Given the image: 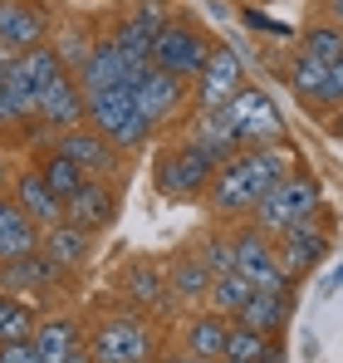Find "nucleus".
<instances>
[{
  "mask_svg": "<svg viewBox=\"0 0 343 363\" xmlns=\"http://www.w3.org/2000/svg\"><path fill=\"white\" fill-rule=\"evenodd\" d=\"M289 172H294V167H289L285 143H275V147H240V152H230L226 162L216 167L206 196H211V206H216L221 216H245V211H255V201H260L270 186H280Z\"/></svg>",
  "mask_w": 343,
  "mask_h": 363,
  "instance_id": "nucleus-1",
  "label": "nucleus"
},
{
  "mask_svg": "<svg viewBox=\"0 0 343 363\" xmlns=\"http://www.w3.org/2000/svg\"><path fill=\"white\" fill-rule=\"evenodd\" d=\"M221 113H226L230 133H235V147H275V143H285V118H280V108H275V99L265 89L240 84L221 104Z\"/></svg>",
  "mask_w": 343,
  "mask_h": 363,
  "instance_id": "nucleus-2",
  "label": "nucleus"
},
{
  "mask_svg": "<svg viewBox=\"0 0 343 363\" xmlns=\"http://www.w3.org/2000/svg\"><path fill=\"white\" fill-rule=\"evenodd\" d=\"M84 118L94 123V133H103L118 152H137V147L152 138V128H147L142 113H137V104H133V89H128V84H113V89H103V94H89Z\"/></svg>",
  "mask_w": 343,
  "mask_h": 363,
  "instance_id": "nucleus-3",
  "label": "nucleus"
},
{
  "mask_svg": "<svg viewBox=\"0 0 343 363\" xmlns=\"http://www.w3.org/2000/svg\"><path fill=\"white\" fill-rule=\"evenodd\" d=\"M319 211V182L314 177H299V172H289L280 186H270L260 201H255V226L265 231V236H280L289 226H299V221H309Z\"/></svg>",
  "mask_w": 343,
  "mask_h": 363,
  "instance_id": "nucleus-4",
  "label": "nucleus"
},
{
  "mask_svg": "<svg viewBox=\"0 0 343 363\" xmlns=\"http://www.w3.org/2000/svg\"><path fill=\"white\" fill-rule=\"evenodd\" d=\"M216 167H221V162H216L206 147H196V143L186 138L181 147H167V152L157 157L152 182H157V191L172 196V201H191V196H201V191L211 186Z\"/></svg>",
  "mask_w": 343,
  "mask_h": 363,
  "instance_id": "nucleus-5",
  "label": "nucleus"
},
{
  "mask_svg": "<svg viewBox=\"0 0 343 363\" xmlns=\"http://www.w3.org/2000/svg\"><path fill=\"white\" fill-rule=\"evenodd\" d=\"M128 89H133L137 113H142L147 128L157 133V128H167V123L181 118V104H186V94H191V79H181V74H167V69L147 64V69L128 74Z\"/></svg>",
  "mask_w": 343,
  "mask_h": 363,
  "instance_id": "nucleus-6",
  "label": "nucleus"
},
{
  "mask_svg": "<svg viewBox=\"0 0 343 363\" xmlns=\"http://www.w3.org/2000/svg\"><path fill=\"white\" fill-rule=\"evenodd\" d=\"M206 55H211V35L191 15H167V25L152 40V64L167 74H181V79H196Z\"/></svg>",
  "mask_w": 343,
  "mask_h": 363,
  "instance_id": "nucleus-7",
  "label": "nucleus"
},
{
  "mask_svg": "<svg viewBox=\"0 0 343 363\" xmlns=\"http://www.w3.org/2000/svg\"><path fill=\"white\" fill-rule=\"evenodd\" d=\"M235 245V270L250 280V290H270V295H289V280L285 270H280V260H275V236H265L260 226H245V231H235L230 236Z\"/></svg>",
  "mask_w": 343,
  "mask_h": 363,
  "instance_id": "nucleus-8",
  "label": "nucleus"
},
{
  "mask_svg": "<svg viewBox=\"0 0 343 363\" xmlns=\"http://www.w3.org/2000/svg\"><path fill=\"white\" fill-rule=\"evenodd\" d=\"M162 25H167V5H162V0H137V10H128V15L118 20V30L108 40H113V50L123 55L128 74H137V69L152 64V40H157Z\"/></svg>",
  "mask_w": 343,
  "mask_h": 363,
  "instance_id": "nucleus-9",
  "label": "nucleus"
},
{
  "mask_svg": "<svg viewBox=\"0 0 343 363\" xmlns=\"http://www.w3.org/2000/svg\"><path fill=\"white\" fill-rule=\"evenodd\" d=\"M89 359L94 363H142V359H152V334H147L142 319L118 314V319H108V324L94 334Z\"/></svg>",
  "mask_w": 343,
  "mask_h": 363,
  "instance_id": "nucleus-10",
  "label": "nucleus"
},
{
  "mask_svg": "<svg viewBox=\"0 0 343 363\" xmlns=\"http://www.w3.org/2000/svg\"><path fill=\"white\" fill-rule=\"evenodd\" d=\"M50 40V10L40 0H0V55H25Z\"/></svg>",
  "mask_w": 343,
  "mask_h": 363,
  "instance_id": "nucleus-11",
  "label": "nucleus"
},
{
  "mask_svg": "<svg viewBox=\"0 0 343 363\" xmlns=\"http://www.w3.org/2000/svg\"><path fill=\"white\" fill-rule=\"evenodd\" d=\"M240 84H245V64H240V55H235L230 45H216V40H211V55H206V64H201V74L191 79L196 108H201V113L221 108Z\"/></svg>",
  "mask_w": 343,
  "mask_h": 363,
  "instance_id": "nucleus-12",
  "label": "nucleus"
},
{
  "mask_svg": "<svg viewBox=\"0 0 343 363\" xmlns=\"http://www.w3.org/2000/svg\"><path fill=\"white\" fill-rule=\"evenodd\" d=\"M324 255H329V236L314 226V216L275 236V260H280V270H285L289 280H294V275L319 270V265H324Z\"/></svg>",
  "mask_w": 343,
  "mask_h": 363,
  "instance_id": "nucleus-13",
  "label": "nucleus"
},
{
  "mask_svg": "<svg viewBox=\"0 0 343 363\" xmlns=\"http://www.w3.org/2000/svg\"><path fill=\"white\" fill-rule=\"evenodd\" d=\"M84 108H89V99H84V89H79V79H74L69 69L55 74V79L45 84V94L35 99V118L45 123V128H55V133L79 128V123H84Z\"/></svg>",
  "mask_w": 343,
  "mask_h": 363,
  "instance_id": "nucleus-14",
  "label": "nucleus"
},
{
  "mask_svg": "<svg viewBox=\"0 0 343 363\" xmlns=\"http://www.w3.org/2000/svg\"><path fill=\"white\" fill-rule=\"evenodd\" d=\"M118 216V191L103 177H84V186L64 201V221H74L79 231H103Z\"/></svg>",
  "mask_w": 343,
  "mask_h": 363,
  "instance_id": "nucleus-15",
  "label": "nucleus"
},
{
  "mask_svg": "<svg viewBox=\"0 0 343 363\" xmlns=\"http://www.w3.org/2000/svg\"><path fill=\"white\" fill-rule=\"evenodd\" d=\"M59 152L74 157L84 167V177H108L118 167V147L103 133H94V128H64L59 133Z\"/></svg>",
  "mask_w": 343,
  "mask_h": 363,
  "instance_id": "nucleus-16",
  "label": "nucleus"
},
{
  "mask_svg": "<svg viewBox=\"0 0 343 363\" xmlns=\"http://www.w3.org/2000/svg\"><path fill=\"white\" fill-rule=\"evenodd\" d=\"M74 79H79L84 99H89V94H103V89H113V84H128V64H123V55L113 50V40H94L89 60L74 69Z\"/></svg>",
  "mask_w": 343,
  "mask_h": 363,
  "instance_id": "nucleus-17",
  "label": "nucleus"
},
{
  "mask_svg": "<svg viewBox=\"0 0 343 363\" xmlns=\"http://www.w3.org/2000/svg\"><path fill=\"white\" fill-rule=\"evenodd\" d=\"M289 314H294V295H270V290H250L245 304L230 314L235 324H245V329H255V334H280L289 324Z\"/></svg>",
  "mask_w": 343,
  "mask_h": 363,
  "instance_id": "nucleus-18",
  "label": "nucleus"
},
{
  "mask_svg": "<svg viewBox=\"0 0 343 363\" xmlns=\"http://www.w3.org/2000/svg\"><path fill=\"white\" fill-rule=\"evenodd\" d=\"M59 275H64V270H59L55 260H45L40 250H35V255H15V260H0V285H5V290H20V295L50 290Z\"/></svg>",
  "mask_w": 343,
  "mask_h": 363,
  "instance_id": "nucleus-19",
  "label": "nucleus"
},
{
  "mask_svg": "<svg viewBox=\"0 0 343 363\" xmlns=\"http://www.w3.org/2000/svg\"><path fill=\"white\" fill-rule=\"evenodd\" d=\"M226 334H230V319L216 314V309H206V314H196L186 324V354L201 363H221L226 359Z\"/></svg>",
  "mask_w": 343,
  "mask_h": 363,
  "instance_id": "nucleus-20",
  "label": "nucleus"
},
{
  "mask_svg": "<svg viewBox=\"0 0 343 363\" xmlns=\"http://www.w3.org/2000/svg\"><path fill=\"white\" fill-rule=\"evenodd\" d=\"M35 250H40V226H35L10 196H0V260L35 255Z\"/></svg>",
  "mask_w": 343,
  "mask_h": 363,
  "instance_id": "nucleus-21",
  "label": "nucleus"
},
{
  "mask_svg": "<svg viewBox=\"0 0 343 363\" xmlns=\"http://www.w3.org/2000/svg\"><path fill=\"white\" fill-rule=\"evenodd\" d=\"M15 206H20L35 226H59V221H64V201L45 186L40 172H25V177L15 182Z\"/></svg>",
  "mask_w": 343,
  "mask_h": 363,
  "instance_id": "nucleus-22",
  "label": "nucleus"
},
{
  "mask_svg": "<svg viewBox=\"0 0 343 363\" xmlns=\"http://www.w3.org/2000/svg\"><path fill=\"white\" fill-rule=\"evenodd\" d=\"M40 255L55 260L59 270H74V265L89 260V231H79L74 221H59V226H50L40 236Z\"/></svg>",
  "mask_w": 343,
  "mask_h": 363,
  "instance_id": "nucleus-23",
  "label": "nucleus"
},
{
  "mask_svg": "<svg viewBox=\"0 0 343 363\" xmlns=\"http://www.w3.org/2000/svg\"><path fill=\"white\" fill-rule=\"evenodd\" d=\"M35 354L45 363H64L74 359L79 349H84V339H79V324L74 319H45V324H35Z\"/></svg>",
  "mask_w": 343,
  "mask_h": 363,
  "instance_id": "nucleus-24",
  "label": "nucleus"
},
{
  "mask_svg": "<svg viewBox=\"0 0 343 363\" xmlns=\"http://www.w3.org/2000/svg\"><path fill=\"white\" fill-rule=\"evenodd\" d=\"M167 290L181 304H201V300H206V290H211V270L201 265V255H176V260H172Z\"/></svg>",
  "mask_w": 343,
  "mask_h": 363,
  "instance_id": "nucleus-25",
  "label": "nucleus"
},
{
  "mask_svg": "<svg viewBox=\"0 0 343 363\" xmlns=\"http://www.w3.org/2000/svg\"><path fill=\"white\" fill-rule=\"evenodd\" d=\"M123 290H128V300L133 304H167V280L157 275V265L152 260H137V265H128V275H123Z\"/></svg>",
  "mask_w": 343,
  "mask_h": 363,
  "instance_id": "nucleus-26",
  "label": "nucleus"
},
{
  "mask_svg": "<svg viewBox=\"0 0 343 363\" xmlns=\"http://www.w3.org/2000/svg\"><path fill=\"white\" fill-rule=\"evenodd\" d=\"M299 40H304V45H299V55H309V60H319V64H334L343 55V25H334V20L309 25Z\"/></svg>",
  "mask_w": 343,
  "mask_h": 363,
  "instance_id": "nucleus-27",
  "label": "nucleus"
},
{
  "mask_svg": "<svg viewBox=\"0 0 343 363\" xmlns=\"http://www.w3.org/2000/svg\"><path fill=\"white\" fill-rule=\"evenodd\" d=\"M40 177H45V186L55 191L59 201H69V196H74V191L84 186V167H79L74 157H64V152L55 147V152L45 157V172H40Z\"/></svg>",
  "mask_w": 343,
  "mask_h": 363,
  "instance_id": "nucleus-28",
  "label": "nucleus"
},
{
  "mask_svg": "<svg viewBox=\"0 0 343 363\" xmlns=\"http://www.w3.org/2000/svg\"><path fill=\"white\" fill-rule=\"evenodd\" d=\"M270 344H275V334H255V329H245V324H230L226 359H235V363H265V359H270Z\"/></svg>",
  "mask_w": 343,
  "mask_h": 363,
  "instance_id": "nucleus-29",
  "label": "nucleus"
},
{
  "mask_svg": "<svg viewBox=\"0 0 343 363\" xmlns=\"http://www.w3.org/2000/svg\"><path fill=\"white\" fill-rule=\"evenodd\" d=\"M245 295H250V280L240 275V270H226V275H211V290H206V300H211V309L216 314H235L240 304H245Z\"/></svg>",
  "mask_w": 343,
  "mask_h": 363,
  "instance_id": "nucleus-30",
  "label": "nucleus"
},
{
  "mask_svg": "<svg viewBox=\"0 0 343 363\" xmlns=\"http://www.w3.org/2000/svg\"><path fill=\"white\" fill-rule=\"evenodd\" d=\"M324 79H329V64L309 60V55H299V60L289 64V89L314 108V99H319V89H324Z\"/></svg>",
  "mask_w": 343,
  "mask_h": 363,
  "instance_id": "nucleus-31",
  "label": "nucleus"
},
{
  "mask_svg": "<svg viewBox=\"0 0 343 363\" xmlns=\"http://www.w3.org/2000/svg\"><path fill=\"white\" fill-rule=\"evenodd\" d=\"M50 50H55V55H59V64H64V69L74 74L79 64L89 60V50H94V40H89V30H84V25H64V30L55 35V45H50Z\"/></svg>",
  "mask_w": 343,
  "mask_h": 363,
  "instance_id": "nucleus-32",
  "label": "nucleus"
},
{
  "mask_svg": "<svg viewBox=\"0 0 343 363\" xmlns=\"http://www.w3.org/2000/svg\"><path fill=\"white\" fill-rule=\"evenodd\" d=\"M35 339V314L25 304H10L5 324H0V344H30Z\"/></svg>",
  "mask_w": 343,
  "mask_h": 363,
  "instance_id": "nucleus-33",
  "label": "nucleus"
},
{
  "mask_svg": "<svg viewBox=\"0 0 343 363\" xmlns=\"http://www.w3.org/2000/svg\"><path fill=\"white\" fill-rule=\"evenodd\" d=\"M201 265H206L211 275L235 270V245H230V236H211V241L201 245Z\"/></svg>",
  "mask_w": 343,
  "mask_h": 363,
  "instance_id": "nucleus-34",
  "label": "nucleus"
},
{
  "mask_svg": "<svg viewBox=\"0 0 343 363\" xmlns=\"http://www.w3.org/2000/svg\"><path fill=\"white\" fill-rule=\"evenodd\" d=\"M339 104H343V55L329 64V79H324L319 99H314V113H334Z\"/></svg>",
  "mask_w": 343,
  "mask_h": 363,
  "instance_id": "nucleus-35",
  "label": "nucleus"
},
{
  "mask_svg": "<svg viewBox=\"0 0 343 363\" xmlns=\"http://www.w3.org/2000/svg\"><path fill=\"white\" fill-rule=\"evenodd\" d=\"M240 20L250 25V30H270V35H280V40H289V25H280V20H270L265 10H255V5H245L240 10Z\"/></svg>",
  "mask_w": 343,
  "mask_h": 363,
  "instance_id": "nucleus-36",
  "label": "nucleus"
},
{
  "mask_svg": "<svg viewBox=\"0 0 343 363\" xmlns=\"http://www.w3.org/2000/svg\"><path fill=\"white\" fill-rule=\"evenodd\" d=\"M0 363H45L35 344H0Z\"/></svg>",
  "mask_w": 343,
  "mask_h": 363,
  "instance_id": "nucleus-37",
  "label": "nucleus"
},
{
  "mask_svg": "<svg viewBox=\"0 0 343 363\" xmlns=\"http://www.w3.org/2000/svg\"><path fill=\"white\" fill-rule=\"evenodd\" d=\"M319 290H324V295H334V290H343V265L334 270V275H329V280H324V285H319Z\"/></svg>",
  "mask_w": 343,
  "mask_h": 363,
  "instance_id": "nucleus-38",
  "label": "nucleus"
},
{
  "mask_svg": "<svg viewBox=\"0 0 343 363\" xmlns=\"http://www.w3.org/2000/svg\"><path fill=\"white\" fill-rule=\"evenodd\" d=\"M5 123H15V108H10V99L0 94V128H5Z\"/></svg>",
  "mask_w": 343,
  "mask_h": 363,
  "instance_id": "nucleus-39",
  "label": "nucleus"
},
{
  "mask_svg": "<svg viewBox=\"0 0 343 363\" xmlns=\"http://www.w3.org/2000/svg\"><path fill=\"white\" fill-rule=\"evenodd\" d=\"M329 15H334V25H343V0H329Z\"/></svg>",
  "mask_w": 343,
  "mask_h": 363,
  "instance_id": "nucleus-40",
  "label": "nucleus"
},
{
  "mask_svg": "<svg viewBox=\"0 0 343 363\" xmlns=\"http://www.w3.org/2000/svg\"><path fill=\"white\" fill-rule=\"evenodd\" d=\"M329 118H334V133H339V138H343V104H339V108H334V113H329Z\"/></svg>",
  "mask_w": 343,
  "mask_h": 363,
  "instance_id": "nucleus-41",
  "label": "nucleus"
},
{
  "mask_svg": "<svg viewBox=\"0 0 343 363\" xmlns=\"http://www.w3.org/2000/svg\"><path fill=\"white\" fill-rule=\"evenodd\" d=\"M162 363H201V359H191V354H172V359H162Z\"/></svg>",
  "mask_w": 343,
  "mask_h": 363,
  "instance_id": "nucleus-42",
  "label": "nucleus"
},
{
  "mask_svg": "<svg viewBox=\"0 0 343 363\" xmlns=\"http://www.w3.org/2000/svg\"><path fill=\"white\" fill-rule=\"evenodd\" d=\"M64 363H94V359H89V349H79L74 359H64Z\"/></svg>",
  "mask_w": 343,
  "mask_h": 363,
  "instance_id": "nucleus-43",
  "label": "nucleus"
},
{
  "mask_svg": "<svg viewBox=\"0 0 343 363\" xmlns=\"http://www.w3.org/2000/svg\"><path fill=\"white\" fill-rule=\"evenodd\" d=\"M5 314H10V300H5V295H0V324H5Z\"/></svg>",
  "mask_w": 343,
  "mask_h": 363,
  "instance_id": "nucleus-44",
  "label": "nucleus"
},
{
  "mask_svg": "<svg viewBox=\"0 0 343 363\" xmlns=\"http://www.w3.org/2000/svg\"><path fill=\"white\" fill-rule=\"evenodd\" d=\"M0 186H5V157H0Z\"/></svg>",
  "mask_w": 343,
  "mask_h": 363,
  "instance_id": "nucleus-45",
  "label": "nucleus"
},
{
  "mask_svg": "<svg viewBox=\"0 0 343 363\" xmlns=\"http://www.w3.org/2000/svg\"><path fill=\"white\" fill-rule=\"evenodd\" d=\"M0 79H5V55H0Z\"/></svg>",
  "mask_w": 343,
  "mask_h": 363,
  "instance_id": "nucleus-46",
  "label": "nucleus"
},
{
  "mask_svg": "<svg viewBox=\"0 0 343 363\" xmlns=\"http://www.w3.org/2000/svg\"><path fill=\"white\" fill-rule=\"evenodd\" d=\"M221 363H235V359H221Z\"/></svg>",
  "mask_w": 343,
  "mask_h": 363,
  "instance_id": "nucleus-47",
  "label": "nucleus"
},
{
  "mask_svg": "<svg viewBox=\"0 0 343 363\" xmlns=\"http://www.w3.org/2000/svg\"><path fill=\"white\" fill-rule=\"evenodd\" d=\"M142 363H152V359H142Z\"/></svg>",
  "mask_w": 343,
  "mask_h": 363,
  "instance_id": "nucleus-48",
  "label": "nucleus"
}]
</instances>
